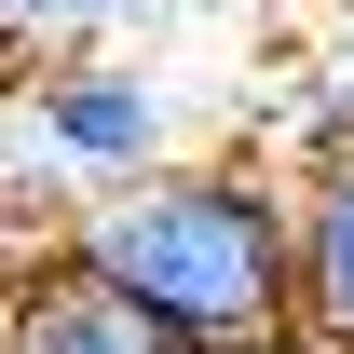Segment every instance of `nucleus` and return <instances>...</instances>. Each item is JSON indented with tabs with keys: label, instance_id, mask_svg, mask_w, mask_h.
Returning <instances> with one entry per match:
<instances>
[{
	"label": "nucleus",
	"instance_id": "obj_1",
	"mask_svg": "<svg viewBox=\"0 0 354 354\" xmlns=\"http://www.w3.org/2000/svg\"><path fill=\"white\" fill-rule=\"evenodd\" d=\"M55 259L109 286L136 327H164L177 354H259L300 327V177L259 150H205L82 205Z\"/></svg>",
	"mask_w": 354,
	"mask_h": 354
},
{
	"label": "nucleus",
	"instance_id": "obj_2",
	"mask_svg": "<svg viewBox=\"0 0 354 354\" xmlns=\"http://www.w3.org/2000/svg\"><path fill=\"white\" fill-rule=\"evenodd\" d=\"M14 123L41 150V177L68 191V218L109 205V191H136V177H164V164H191L177 150V82L136 68V55H41L14 82Z\"/></svg>",
	"mask_w": 354,
	"mask_h": 354
},
{
	"label": "nucleus",
	"instance_id": "obj_3",
	"mask_svg": "<svg viewBox=\"0 0 354 354\" xmlns=\"http://www.w3.org/2000/svg\"><path fill=\"white\" fill-rule=\"evenodd\" d=\"M0 354H177L164 327H136L109 286H82L68 259H28L0 286Z\"/></svg>",
	"mask_w": 354,
	"mask_h": 354
},
{
	"label": "nucleus",
	"instance_id": "obj_4",
	"mask_svg": "<svg viewBox=\"0 0 354 354\" xmlns=\"http://www.w3.org/2000/svg\"><path fill=\"white\" fill-rule=\"evenodd\" d=\"M300 341L354 354V164L300 177Z\"/></svg>",
	"mask_w": 354,
	"mask_h": 354
},
{
	"label": "nucleus",
	"instance_id": "obj_5",
	"mask_svg": "<svg viewBox=\"0 0 354 354\" xmlns=\"http://www.w3.org/2000/svg\"><path fill=\"white\" fill-rule=\"evenodd\" d=\"M136 14H164V0H0V41H109V28H136Z\"/></svg>",
	"mask_w": 354,
	"mask_h": 354
},
{
	"label": "nucleus",
	"instance_id": "obj_6",
	"mask_svg": "<svg viewBox=\"0 0 354 354\" xmlns=\"http://www.w3.org/2000/svg\"><path fill=\"white\" fill-rule=\"evenodd\" d=\"M259 354H313V341H300V327H286V341H259Z\"/></svg>",
	"mask_w": 354,
	"mask_h": 354
}]
</instances>
